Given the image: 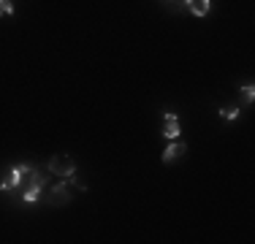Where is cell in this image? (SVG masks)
I'll use <instances>...</instances> for the list:
<instances>
[{"instance_id":"obj_1","label":"cell","mask_w":255,"mask_h":244,"mask_svg":"<svg viewBox=\"0 0 255 244\" xmlns=\"http://www.w3.org/2000/svg\"><path fill=\"white\" fill-rule=\"evenodd\" d=\"M49 174H57L63 179H71V176H76V160L68 155H55L49 160Z\"/></svg>"},{"instance_id":"obj_2","label":"cell","mask_w":255,"mask_h":244,"mask_svg":"<svg viewBox=\"0 0 255 244\" xmlns=\"http://www.w3.org/2000/svg\"><path fill=\"white\" fill-rule=\"evenodd\" d=\"M27 174H33L30 166H14L11 171H8V176L3 182H0V190H14V188H19V182L25 179Z\"/></svg>"},{"instance_id":"obj_3","label":"cell","mask_w":255,"mask_h":244,"mask_svg":"<svg viewBox=\"0 0 255 244\" xmlns=\"http://www.w3.org/2000/svg\"><path fill=\"white\" fill-rule=\"evenodd\" d=\"M179 133H182V131H179V117L168 112L166 114V128H163V136H166L168 141H174V138H179Z\"/></svg>"},{"instance_id":"obj_4","label":"cell","mask_w":255,"mask_h":244,"mask_svg":"<svg viewBox=\"0 0 255 244\" xmlns=\"http://www.w3.org/2000/svg\"><path fill=\"white\" fill-rule=\"evenodd\" d=\"M185 150H187V147L174 138L171 144L166 147V152H163V163H171V160H177V157H182V152H185Z\"/></svg>"},{"instance_id":"obj_5","label":"cell","mask_w":255,"mask_h":244,"mask_svg":"<svg viewBox=\"0 0 255 244\" xmlns=\"http://www.w3.org/2000/svg\"><path fill=\"white\" fill-rule=\"evenodd\" d=\"M68 201H71V193H68V188H65V182H60V185L52 188V204H55V206L68 204Z\"/></svg>"},{"instance_id":"obj_6","label":"cell","mask_w":255,"mask_h":244,"mask_svg":"<svg viewBox=\"0 0 255 244\" xmlns=\"http://www.w3.org/2000/svg\"><path fill=\"white\" fill-rule=\"evenodd\" d=\"M185 6L190 8V14H196V17H206V14H209V0H185Z\"/></svg>"},{"instance_id":"obj_7","label":"cell","mask_w":255,"mask_h":244,"mask_svg":"<svg viewBox=\"0 0 255 244\" xmlns=\"http://www.w3.org/2000/svg\"><path fill=\"white\" fill-rule=\"evenodd\" d=\"M38 198H41V190L38 188H27L25 195H22V201H25V204H36Z\"/></svg>"},{"instance_id":"obj_8","label":"cell","mask_w":255,"mask_h":244,"mask_svg":"<svg viewBox=\"0 0 255 244\" xmlns=\"http://www.w3.org/2000/svg\"><path fill=\"white\" fill-rule=\"evenodd\" d=\"M44 185H46V174H38V171H33V176H30V188L44 190Z\"/></svg>"},{"instance_id":"obj_9","label":"cell","mask_w":255,"mask_h":244,"mask_svg":"<svg viewBox=\"0 0 255 244\" xmlns=\"http://www.w3.org/2000/svg\"><path fill=\"white\" fill-rule=\"evenodd\" d=\"M220 112V117H225V119H236L239 117V109L236 106H223V109H217Z\"/></svg>"},{"instance_id":"obj_10","label":"cell","mask_w":255,"mask_h":244,"mask_svg":"<svg viewBox=\"0 0 255 244\" xmlns=\"http://www.w3.org/2000/svg\"><path fill=\"white\" fill-rule=\"evenodd\" d=\"M242 93H244V100H247V103H253V98H255V84H253V81H247V84L242 87Z\"/></svg>"},{"instance_id":"obj_11","label":"cell","mask_w":255,"mask_h":244,"mask_svg":"<svg viewBox=\"0 0 255 244\" xmlns=\"http://www.w3.org/2000/svg\"><path fill=\"white\" fill-rule=\"evenodd\" d=\"M0 14H3V17H11V14H14V3H11V0H0Z\"/></svg>"}]
</instances>
